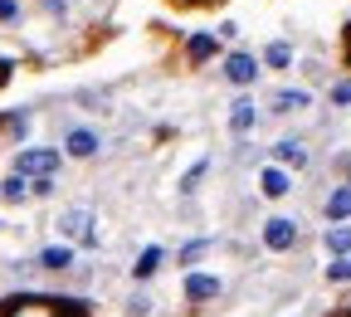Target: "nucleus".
<instances>
[{
	"mask_svg": "<svg viewBox=\"0 0 351 317\" xmlns=\"http://www.w3.org/2000/svg\"><path fill=\"white\" fill-rule=\"evenodd\" d=\"M59 235L73 239V244H98V230H93V210L88 205H69L59 215Z\"/></svg>",
	"mask_w": 351,
	"mask_h": 317,
	"instance_id": "1",
	"label": "nucleus"
},
{
	"mask_svg": "<svg viewBox=\"0 0 351 317\" xmlns=\"http://www.w3.org/2000/svg\"><path fill=\"white\" fill-rule=\"evenodd\" d=\"M0 317H64V303H54V298H10L0 307Z\"/></svg>",
	"mask_w": 351,
	"mask_h": 317,
	"instance_id": "2",
	"label": "nucleus"
},
{
	"mask_svg": "<svg viewBox=\"0 0 351 317\" xmlns=\"http://www.w3.org/2000/svg\"><path fill=\"white\" fill-rule=\"evenodd\" d=\"M59 171V152H49V147H29V152H20V176H54Z\"/></svg>",
	"mask_w": 351,
	"mask_h": 317,
	"instance_id": "3",
	"label": "nucleus"
},
{
	"mask_svg": "<svg viewBox=\"0 0 351 317\" xmlns=\"http://www.w3.org/2000/svg\"><path fill=\"white\" fill-rule=\"evenodd\" d=\"M263 244L269 249H293L298 244V224L293 220H269L263 224Z\"/></svg>",
	"mask_w": 351,
	"mask_h": 317,
	"instance_id": "4",
	"label": "nucleus"
},
{
	"mask_svg": "<svg viewBox=\"0 0 351 317\" xmlns=\"http://www.w3.org/2000/svg\"><path fill=\"white\" fill-rule=\"evenodd\" d=\"M225 78H230V83H254V78H258V64H254L249 54H230V59H225Z\"/></svg>",
	"mask_w": 351,
	"mask_h": 317,
	"instance_id": "5",
	"label": "nucleus"
},
{
	"mask_svg": "<svg viewBox=\"0 0 351 317\" xmlns=\"http://www.w3.org/2000/svg\"><path fill=\"white\" fill-rule=\"evenodd\" d=\"M258 191L269 196V200H283V196H288V171H278V166H263V176H258Z\"/></svg>",
	"mask_w": 351,
	"mask_h": 317,
	"instance_id": "6",
	"label": "nucleus"
},
{
	"mask_svg": "<svg viewBox=\"0 0 351 317\" xmlns=\"http://www.w3.org/2000/svg\"><path fill=\"white\" fill-rule=\"evenodd\" d=\"M64 147H69V156H93V152H98V137H93L88 127H73Z\"/></svg>",
	"mask_w": 351,
	"mask_h": 317,
	"instance_id": "7",
	"label": "nucleus"
},
{
	"mask_svg": "<svg viewBox=\"0 0 351 317\" xmlns=\"http://www.w3.org/2000/svg\"><path fill=\"white\" fill-rule=\"evenodd\" d=\"M219 279L215 274H186V298H215Z\"/></svg>",
	"mask_w": 351,
	"mask_h": 317,
	"instance_id": "8",
	"label": "nucleus"
},
{
	"mask_svg": "<svg viewBox=\"0 0 351 317\" xmlns=\"http://www.w3.org/2000/svg\"><path fill=\"white\" fill-rule=\"evenodd\" d=\"M274 156H278L283 166H307V147H302V142H293V137H288V142H278V147H274Z\"/></svg>",
	"mask_w": 351,
	"mask_h": 317,
	"instance_id": "9",
	"label": "nucleus"
},
{
	"mask_svg": "<svg viewBox=\"0 0 351 317\" xmlns=\"http://www.w3.org/2000/svg\"><path fill=\"white\" fill-rule=\"evenodd\" d=\"M254 117H258V108H254V103H244V98L230 108V127H234V132H249V127H254Z\"/></svg>",
	"mask_w": 351,
	"mask_h": 317,
	"instance_id": "10",
	"label": "nucleus"
},
{
	"mask_svg": "<svg viewBox=\"0 0 351 317\" xmlns=\"http://www.w3.org/2000/svg\"><path fill=\"white\" fill-rule=\"evenodd\" d=\"M327 215H332V220H351V186L332 191V200H327Z\"/></svg>",
	"mask_w": 351,
	"mask_h": 317,
	"instance_id": "11",
	"label": "nucleus"
},
{
	"mask_svg": "<svg viewBox=\"0 0 351 317\" xmlns=\"http://www.w3.org/2000/svg\"><path fill=\"white\" fill-rule=\"evenodd\" d=\"M39 263H44V268H69V263H73V249H69V244L44 249V254H39Z\"/></svg>",
	"mask_w": 351,
	"mask_h": 317,
	"instance_id": "12",
	"label": "nucleus"
},
{
	"mask_svg": "<svg viewBox=\"0 0 351 317\" xmlns=\"http://www.w3.org/2000/svg\"><path fill=\"white\" fill-rule=\"evenodd\" d=\"M298 108H307V93H298V88H288V93L274 98V113H298Z\"/></svg>",
	"mask_w": 351,
	"mask_h": 317,
	"instance_id": "13",
	"label": "nucleus"
},
{
	"mask_svg": "<svg viewBox=\"0 0 351 317\" xmlns=\"http://www.w3.org/2000/svg\"><path fill=\"white\" fill-rule=\"evenodd\" d=\"M0 196H5V200H25V196H29V176H20V171H15L5 186H0Z\"/></svg>",
	"mask_w": 351,
	"mask_h": 317,
	"instance_id": "14",
	"label": "nucleus"
},
{
	"mask_svg": "<svg viewBox=\"0 0 351 317\" xmlns=\"http://www.w3.org/2000/svg\"><path fill=\"white\" fill-rule=\"evenodd\" d=\"M156 263H161V249H142V254H137V268H132V274H137V279H152V274H156Z\"/></svg>",
	"mask_w": 351,
	"mask_h": 317,
	"instance_id": "15",
	"label": "nucleus"
},
{
	"mask_svg": "<svg viewBox=\"0 0 351 317\" xmlns=\"http://www.w3.org/2000/svg\"><path fill=\"white\" fill-rule=\"evenodd\" d=\"M327 249H332V254H351V224H341V230H327Z\"/></svg>",
	"mask_w": 351,
	"mask_h": 317,
	"instance_id": "16",
	"label": "nucleus"
},
{
	"mask_svg": "<svg viewBox=\"0 0 351 317\" xmlns=\"http://www.w3.org/2000/svg\"><path fill=\"white\" fill-rule=\"evenodd\" d=\"M263 59H269L274 69H288L293 64V49H288V44H269V54H263Z\"/></svg>",
	"mask_w": 351,
	"mask_h": 317,
	"instance_id": "17",
	"label": "nucleus"
},
{
	"mask_svg": "<svg viewBox=\"0 0 351 317\" xmlns=\"http://www.w3.org/2000/svg\"><path fill=\"white\" fill-rule=\"evenodd\" d=\"M191 54H195V59H210V54H215V39H210V34H195V39H191Z\"/></svg>",
	"mask_w": 351,
	"mask_h": 317,
	"instance_id": "18",
	"label": "nucleus"
},
{
	"mask_svg": "<svg viewBox=\"0 0 351 317\" xmlns=\"http://www.w3.org/2000/svg\"><path fill=\"white\" fill-rule=\"evenodd\" d=\"M332 103H337V108H346V103H351V78H341V83L332 88Z\"/></svg>",
	"mask_w": 351,
	"mask_h": 317,
	"instance_id": "19",
	"label": "nucleus"
},
{
	"mask_svg": "<svg viewBox=\"0 0 351 317\" xmlns=\"http://www.w3.org/2000/svg\"><path fill=\"white\" fill-rule=\"evenodd\" d=\"M54 191V176H34L29 180V196H49Z\"/></svg>",
	"mask_w": 351,
	"mask_h": 317,
	"instance_id": "20",
	"label": "nucleus"
},
{
	"mask_svg": "<svg viewBox=\"0 0 351 317\" xmlns=\"http://www.w3.org/2000/svg\"><path fill=\"white\" fill-rule=\"evenodd\" d=\"M205 249H210V244H205V239H200V244H186V249H181V259H186V263H191V259H200V254H205Z\"/></svg>",
	"mask_w": 351,
	"mask_h": 317,
	"instance_id": "21",
	"label": "nucleus"
},
{
	"mask_svg": "<svg viewBox=\"0 0 351 317\" xmlns=\"http://www.w3.org/2000/svg\"><path fill=\"white\" fill-rule=\"evenodd\" d=\"M20 15V5H15V0H0V20H15Z\"/></svg>",
	"mask_w": 351,
	"mask_h": 317,
	"instance_id": "22",
	"label": "nucleus"
},
{
	"mask_svg": "<svg viewBox=\"0 0 351 317\" xmlns=\"http://www.w3.org/2000/svg\"><path fill=\"white\" fill-rule=\"evenodd\" d=\"M10 73H15V69H10V64H0V83H5V78H10Z\"/></svg>",
	"mask_w": 351,
	"mask_h": 317,
	"instance_id": "23",
	"label": "nucleus"
}]
</instances>
